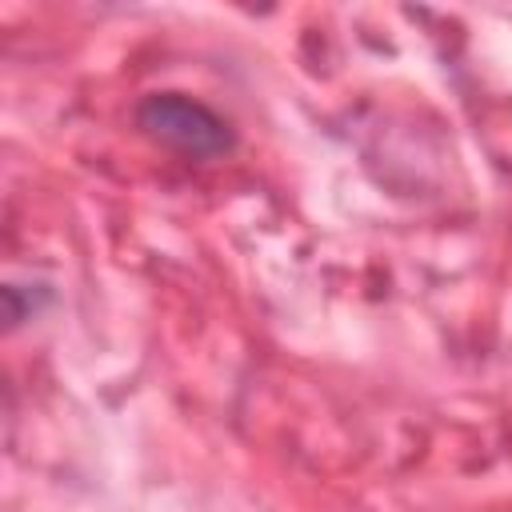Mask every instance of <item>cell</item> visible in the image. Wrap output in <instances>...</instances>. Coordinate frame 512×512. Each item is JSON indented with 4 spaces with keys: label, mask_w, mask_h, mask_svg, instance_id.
Masks as SVG:
<instances>
[{
    "label": "cell",
    "mask_w": 512,
    "mask_h": 512,
    "mask_svg": "<svg viewBox=\"0 0 512 512\" xmlns=\"http://www.w3.org/2000/svg\"><path fill=\"white\" fill-rule=\"evenodd\" d=\"M136 124L148 140L188 156V160H216L232 152L236 136L220 112L184 96V92H152L136 108Z\"/></svg>",
    "instance_id": "obj_1"
}]
</instances>
